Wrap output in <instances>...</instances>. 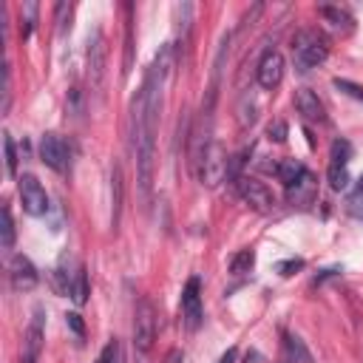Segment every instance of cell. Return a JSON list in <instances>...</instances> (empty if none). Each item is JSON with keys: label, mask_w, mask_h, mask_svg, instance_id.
I'll return each mask as SVG.
<instances>
[{"label": "cell", "mask_w": 363, "mask_h": 363, "mask_svg": "<svg viewBox=\"0 0 363 363\" xmlns=\"http://www.w3.org/2000/svg\"><path fill=\"white\" fill-rule=\"evenodd\" d=\"M170 65V48L164 45L153 65L147 68V77L130 105V147L136 159V182L142 193V204L147 207L153 193V167H156V125H159V108H162V85Z\"/></svg>", "instance_id": "1"}, {"label": "cell", "mask_w": 363, "mask_h": 363, "mask_svg": "<svg viewBox=\"0 0 363 363\" xmlns=\"http://www.w3.org/2000/svg\"><path fill=\"white\" fill-rule=\"evenodd\" d=\"M292 57H295V65H298L301 71L320 65V62L329 57L326 37H323L320 31H315V28H301V31H295V37H292Z\"/></svg>", "instance_id": "2"}, {"label": "cell", "mask_w": 363, "mask_h": 363, "mask_svg": "<svg viewBox=\"0 0 363 363\" xmlns=\"http://www.w3.org/2000/svg\"><path fill=\"white\" fill-rule=\"evenodd\" d=\"M318 11H320V14L326 17V20H332V26H337V28H340V26H349V23H352V17H349V14L343 11V9H337V6H320Z\"/></svg>", "instance_id": "24"}, {"label": "cell", "mask_w": 363, "mask_h": 363, "mask_svg": "<svg viewBox=\"0 0 363 363\" xmlns=\"http://www.w3.org/2000/svg\"><path fill=\"white\" fill-rule=\"evenodd\" d=\"M105 62H108V48H105V37L96 28L91 43H88V82L91 91H102V79H105Z\"/></svg>", "instance_id": "7"}, {"label": "cell", "mask_w": 363, "mask_h": 363, "mask_svg": "<svg viewBox=\"0 0 363 363\" xmlns=\"http://www.w3.org/2000/svg\"><path fill=\"white\" fill-rule=\"evenodd\" d=\"M3 153H6V173L14 176L17 173V147H14L11 133H3Z\"/></svg>", "instance_id": "22"}, {"label": "cell", "mask_w": 363, "mask_h": 363, "mask_svg": "<svg viewBox=\"0 0 363 363\" xmlns=\"http://www.w3.org/2000/svg\"><path fill=\"white\" fill-rule=\"evenodd\" d=\"M179 360H182V352H179V349H173V352L167 354V363H179Z\"/></svg>", "instance_id": "33"}, {"label": "cell", "mask_w": 363, "mask_h": 363, "mask_svg": "<svg viewBox=\"0 0 363 363\" xmlns=\"http://www.w3.org/2000/svg\"><path fill=\"white\" fill-rule=\"evenodd\" d=\"M65 320H68V326H71L79 337L85 335V326H82V320H79V315H77V312H68V315H65Z\"/></svg>", "instance_id": "31"}, {"label": "cell", "mask_w": 363, "mask_h": 363, "mask_svg": "<svg viewBox=\"0 0 363 363\" xmlns=\"http://www.w3.org/2000/svg\"><path fill=\"white\" fill-rule=\"evenodd\" d=\"M255 77H258V85L264 91H275L281 85V79H284V57H281V51H275V48L264 51V57L258 60Z\"/></svg>", "instance_id": "8"}, {"label": "cell", "mask_w": 363, "mask_h": 363, "mask_svg": "<svg viewBox=\"0 0 363 363\" xmlns=\"http://www.w3.org/2000/svg\"><path fill=\"white\" fill-rule=\"evenodd\" d=\"M227 164H230V159H227V150H224V145L221 142H213L210 147H207V153H204V162H201V170H199V179H201V184H207V187H216L224 176H227Z\"/></svg>", "instance_id": "5"}, {"label": "cell", "mask_w": 363, "mask_h": 363, "mask_svg": "<svg viewBox=\"0 0 363 363\" xmlns=\"http://www.w3.org/2000/svg\"><path fill=\"white\" fill-rule=\"evenodd\" d=\"M346 213L352 218H360L363 221V176L357 179V184L352 187V193L346 196Z\"/></svg>", "instance_id": "17"}, {"label": "cell", "mask_w": 363, "mask_h": 363, "mask_svg": "<svg viewBox=\"0 0 363 363\" xmlns=\"http://www.w3.org/2000/svg\"><path fill=\"white\" fill-rule=\"evenodd\" d=\"M96 363H119V340H111V343L102 349V354H99Z\"/></svg>", "instance_id": "29"}, {"label": "cell", "mask_w": 363, "mask_h": 363, "mask_svg": "<svg viewBox=\"0 0 363 363\" xmlns=\"http://www.w3.org/2000/svg\"><path fill=\"white\" fill-rule=\"evenodd\" d=\"M156 340V306L150 298H139L133 312V349L139 354H147Z\"/></svg>", "instance_id": "3"}, {"label": "cell", "mask_w": 363, "mask_h": 363, "mask_svg": "<svg viewBox=\"0 0 363 363\" xmlns=\"http://www.w3.org/2000/svg\"><path fill=\"white\" fill-rule=\"evenodd\" d=\"M238 193H241V199H244L250 207H255L258 213H269V210L275 207L272 190H269L264 182H258V179H238Z\"/></svg>", "instance_id": "9"}, {"label": "cell", "mask_w": 363, "mask_h": 363, "mask_svg": "<svg viewBox=\"0 0 363 363\" xmlns=\"http://www.w3.org/2000/svg\"><path fill=\"white\" fill-rule=\"evenodd\" d=\"M43 320H45L43 309H34L31 323H28V329H26V335H23V363H37V357H40L43 337H45V332H43Z\"/></svg>", "instance_id": "12"}, {"label": "cell", "mask_w": 363, "mask_h": 363, "mask_svg": "<svg viewBox=\"0 0 363 363\" xmlns=\"http://www.w3.org/2000/svg\"><path fill=\"white\" fill-rule=\"evenodd\" d=\"M252 264H255V252L252 250H241V252H235L230 258V272L233 275H244V272L252 269Z\"/></svg>", "instance_id": "19"}, {"label": "cell", "mask_w": 363, "mask_h": 363, "mask_svg": "<svg viewBox=\"0 0 363 363\" xmlns=\"http://www.w3.org/2000/svg\"><path fill=\"white\" fill-rule=\"evenodd\" d=\"M295 269H303V261H301V258H289V261H281V264H278V272H281V275H292Z\"/></svg>", "instance_id": "30"}, {"label": "cell", "mask_w": 363, "mask_h": 363, "mask_svg": "<svg viewBox=\"0 0 363 363\" xmlns=\"http://www.w3.org/2000/svg\"><path fill=\"white\" fill-rule=\"evenodd\" d=\"M284 346H286L292 363H315V360H312V352L306 349V343H303L298 335H284Z\"/></svg>", "instance_id": "15"}, {"label": "cell", "mask_w": 363, "mask_h": 363, "mask_svg": "<svg viewBox=\"0 0 363 363\" xmlns=\"http://www.w3.org/2000/svg\"><path fill=\"white\" fill-rule=\"evenodd\" d=\"M71 298H74V303H77V306H82V303H85V298H88V275H85V269H82V267L74 272V281H71Z\"/></svg>", "instance_id": "20"}, {"label": "cell", "mask_w": 363, "mask_h": 363, "mask_svg": "<svg viewBox=\"0 0 363 363\" xmlns=\"http://www.w3.org/2000/svg\"><path fill=\"white\" fill-rule=\"evenodd\" d=\"M332 85H335L337 91L349 94L352 99H360V102H363V85H357V82H349V79H340V77H337V79H335Z\"/></svg>", "instance_id": "26"}, {"label": "cell", "mask_w": 363, "mask_h": 363, "mask_svg": "<svg viewBox=\"0 0 363 363\" xmlns=\"http://www.w3.org/2000/svg\"><path fill=\"white\" fill-rule=\"evenodd\" d=\"M40 159H43L51 170L65 173V167H68V145H65V139L57 136V133H45V136L40 139Z\"/></svg>", "instance_id": "10"}, {"label": "cell", "mask_w": 363, "mask_h": 363, "mask_svg": "<svg viewBox=\"0 0 363 363\" xmlns=\"http://www.w3.org/2000/svg\"><path fill=\"white\" fill-rule=\"evenodd\" d=\"M295 108H298V113H301L303 119H309V122H323V119H326L323 102H320L318 94L309 91V88H298V91H295Z\"/></svg>", "instance_id": "13"}, {"label": "cell", "mask_w": 363, "mask_h": 363, "mask_svg": "<svg viewBox=\"0 0 363 363\" xmlns=\"http://www.w3.org/2000/svg\"><path fill=\"white\" fill-rule=\"evenodd\" d=\"M349 156H352V145L346 142V139H335L332 142V162L329 164H335V167H346L349 164Z\"/></svg>", "instance_id": "21"}, {"label": "cell", "mask_w": 363, "mask_h": 363, "mask_svg": "<svg viewBox=\"0 0 363 363\" xmlns=\"http://www.w3.org/2000/svg\"><path fill=\"white\" fill-rule=\"evenodd\" d=\"M312 199H315V176H312L309 170H303L292 184H286V201L303 207V204H309Z\"/></svg>", "instance_id": "14"}, {"label": "cell", "mask_w": 363, "mask_h": 363, "mask_svg": "<svg viewBox=\"0 0 363 363\" xmlns=\"http://www.w3.org/2000/svg\"><path fill=\"white\" fill-rule=\"evenodd\" d=\"M201 318H204V312H201V281L193 275V278H187V284L182 289V323H184V329L196 332L201 326Z\"/></svg>", "instance_id": "4"}, {"label": "cell", "mask_w": 363, "mask_h": 363, "mask_svg": "<svg viewBox=\"0 0 363 363\" xmlns=\"http://www.w3.org/2000/svg\"><path fill=\"white\" fill-rule=\"evenodd\" d=\"M235 354H238L235 349H227V352L221 354V360H218V363H235Z\"/></svg>", "instance_id": "32"}, {"label": "cell", "mask_w": 363, "mask_h": 363, "mask_svg": "<svg viewBox=\"0 0 363 363\" xmlns=\"http://www.w3.org/2000/svg\"><path fill=\"white\" fill-rule=\"evenodd\" d=\"M286 133H289V128H286V122H284V119H272V122L267 125V136H269L272 142H284V139H286Z\"/></svg>", "instance_id": "27"}, {"label": "cell", "mask_w": 363, "mask_h": 363, "mask_svg": "<svg viewBox=\"0 0 363 363\" xmlns=\"http://www.w3.org/2000/svg\"><path fill=\"white\" fill-rule=\"evenodd\" d=\"M23 11H26V20H23V23H26V28H23L20 34H23V40H26V37L31 34V28H34V20H37V3H26V6H23Z\"/></svg>", "instance_id": "28"}, {"label": "cell", "mask_w": 363, "mask_h": 363, "mask_svg": "<svg viewBox=\"0 0 363 363\" xmlns=\"http://www.w3.org/2000/svg\"><path fill=\"white\" fill-rule=\"evenodd\" d=\"M9 281H11V289L28 292V289L37 286L40 275H37V267L26 255H11V261H9Z\"/></svg>", "instance_id": "11"}, {"label": "cell", "mask_w": 363, "mask_h": 363, "mask_svg": "<svg viewBox=\"0 0 363 363\" xmlns=\"http://www.w3.org/2000/svg\"><path fill=\"white\" fill-rule=\"evenodd\" d=\"M303 170H306V167H303L301 162H295V159H284V162L275 167V173H278V179H281L284 184H292Z\"/></svg>", "instance_id": "18"}, {"label": "cell", "mask_w": 363, "mask_h": 363, "mask_svg": "<svg viewBox=\"0 0 363 363\" xmlns=\"http://www.w3.org/2000/svg\"><path fill=\"white\" fill-rule=\"evenodd\" d=\"M20 184H17V190H20V201H23V210L28 213V216H45L48 213V193H45V187L34 179V176H20L17 179Z\"/></svg>", "instance_id": "6"}, {"label": "cell", "mask_w": 363, "mask_h": 363, "mask_svg": "<svg viewBox=\"0 0 363 363\" xmlns=\"http://www.w3.org/2000/svg\"><path fill=\"white\" fill-rule=\"evenodd\" d=\"M3 235H0V244H3V250H11L14 247V218H11V210L9 207H3Z\"/></svg>", "instance_id": "23"}, {"label": "cell", "mask_w": 363, "mask_h": 363, "mask_svg": "<svg viewBox=\"0 0 363 363\" xmlns=\"http://www.w3.org/2000/svg\"><path fill=\"white\" fill-rule=\"evenodd\" d=\"M329 187L332 190H346L349 187V170L346 167H335V164H329Z\"/></svg>", "instance_id": "25"}, {"label": "cell", "mask_w": 363, "mask_h": 363, "mask_svg": "<svg viewBox=\"0 0 363 363\" xmlns=\"http://www.w3.org/2000/svg\"><path fill=\"white\" fill-rule=\"evenodd\" d=\"M111 196H113V213H111V221L113 227L119 224V210H122V167L113 164L111 170Z\"/></svg>", "instance_id": "16"}]
</instances>
